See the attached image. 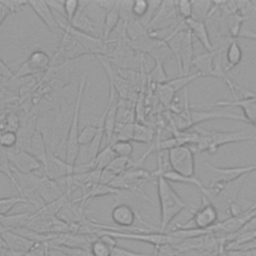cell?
Segmentation results:
<instances>
[{
    "label": "cell",
    "mask_w": 256,
    "mask_h": 256,
    "mask_svg": "<svg viewBox=\"0 0 256 256\" xmlns=\"http://www.w3.org/2000/svg\"><path fill=\"white\" fill-rule=\"evenodd\" d=\"M148 10H149V1H145V0L133 1L132 12L135 18L142 20L146 16Z\"/></svg>",
    "instance_id": "7bdbcfd3"
},
{
    "label": "cell",
    "mask_w": 256,
    "mask_h": 256,
    "mask_svg": "<svg viewBox=\"0 0 256 256\" xmlns=\"http://www.w3.org/2000/svg\"><path fill=\"white\" fill-rule=\"evenodd\" d=\"M192 3V19L205 21V19L209 16L212 8L213 2L211 1H191Z\"/></svg>",
    "instance_id": "f546056e"
},
{
    "label": "cell",
    "mask_w": 256,
    "mask_h": 256,
    "mask_svg": "<svg viewBox=\"0 0 256 256\" xmlns=\"http://www.w3.org/2000/svg\"><path fill=\"white\" fill-rule=\"evenodd\" d=\"M176 4V10L178 13V16L180 20H187L191 18L192 16V3L191 1L187 0H180V1H175Z\"/></svg>",
    "instance_id": "ab89813d"
},
{
    "label": "cell",
    "mask_w": 256,
    "mask_h": 256,
    "mask_svg": "<svg viewBox=\"0 0 256 256\" xmlns=\"http://www.w3.org/2000/svg\"><path fill=\"white\" fill-rule=\"evenodd\" d=\"M133 1H117V8L120 16V20L126 25L132 18H134L132 12Z\"/></svg>",
    "instance_id": "8d00e7d4"
},
{
    "label": "cell",
    "mask_w": 256,
    "mask_h": 256,
    "mask_svg": "<svg viewBox=\"0 0 256 256\" xmlns=\"http://www.w3.org/2000/svg\"><path fill=\"white\" fill-rule=\"evenodd\" d=\"M111 256H154V255L153 254L149 255V254L138 253V252L130 251V250H127V249H124V248H121V247H115Z\"/></svg>",
    "instance_id": "bcb514c9"
},
{
    "label": "cell",
    "mask_w": 256,
    "mask_h": 256,
    "mask_svg": "<svg viewBox=\"0 0 256 256\" xmlns=\"http://www.w3.org/2000/svg\"><path fill=\"white\" fill-rule=\"evenodd\" d=\"M195 131L198 133V139L195 144L190 146L193 152L207 151L210 154H214L222 145L245 140H256L253 134L246 131L219 132L198 128H195Z\"/></svg>",
    "instance_id": "7a4b0ae2"
},
{
    "label": "cell",
    "mask_w": 256,
    "mask_h": 256,
    "mask_svg": "<svg viewBox=\"0 0 256 256\" xmlns=\"http://www.w3.org/2000/svg\"><path fill=\"white\" fill-rule=\"evenodd\" d=\"M46 244V243H45ZM47 246V244H46ZM48 247V246H47ZM48 248H54L58 249L67 256H93L91 251L89 249H83V248H71V247H66V246H53V247H48Z\"/></svg>",
    "instance_id": "ee69618b"
},
{
    "label": "cell",
    "mask_w": 256,
    "mask_h": 256,
    "mask_svg": "<svg viewBox=\"0 0 256 256\" xmlns=\"http://www.w3.org/2000/svg\"><path fill=\"white\" fill-rule=\"evenodd\" d=\"M185 24L187 26V29L191 32L192 36H194L201 43V45L205 48L207 52L214 50V46L212 41L210 40L208 28L205 24V21H199L189 18L185 20Z\"/></svg>",
    "instance_id": "ffe728a7"
},
{
    "label": "cell",
    "mask_w": 256,
    "mask_h": 256,
    "mask_svg": "<svg viewBox=\"0 0 256 256\" xmlns=\"http://www.w3.org/2000/svg\"><path fill=\"white\" fill-rule=\"evenodd\" d=\"M85 55H90L85 48L70 34L62 31L58 48L51 58V66H58L66 61L74 60Z\"/></svg>",
    "instance_id": "8992f818"
},
{
    "label": "cell",
    "mask_w": 256,
    "mask_h": 256,
    "mask_svg": "<svg viewBox=\"0 0 256 256\" xmlns=\"http://www.w3.org/2000/svg\"><path fill=\"white\" fill-rule=\"evenodd\" d=\"M116 157H117L116 153L114 152L112 146L106 145L102 150H100V152L96 156L95 160L92 162V164H91L92 170H99V171L104 170L111 164V162Z\"/></svg>",
    "instance_id": "4316f807"
},
{
    "label": "cell",
    "mask_w": 256,
    "mask_h": 256,
    "mask_svg": "<svg viewBox=\"0 0 256 256\" xmlns=\"http://www.w3.org/2000/svg\"><path fill=\"white\" fill-rule=\"evenodd\" d=\"M0 77H2L4 80H9L14 77V72L1 58H0Z\"/></svg>",
    "instance_id": "7dc6e473"
},
{
    "label": "cell",
    "mask_w": 256,
    "mask_h": 256,
    "mask_svg": "<svg viewBox=\"0 0 256 256\" xmlns=\"http://www.w3.org/2000/svg\"><path fill=\"white\" fill-rule=\"evenodd\" d=\"M11 14L10 11L7 9V7H5L1 2H0V27L2 25V23L4 22V20L6 19V17Z\"/></svg>",
    "instance_id": "f907efd6"
},
{
    "label": "cell",
    "mask_w": 256,
    "mask_h": 256,
    "mask_svg": "<svg viewBox=\"0 0 256 256\" xmlns=\"http://www.w3.org/2000/svg\"><path fill=\"white\" fill-rule=\"evenodd\" d=\"M47 4L49 7L52 9V11H56L58 14H61L62 16L65 17V12H64V2L62 1H47Z\"/></svg>",
    "instance_id": "c3c4849f"
},
{
    "label": "cell",
    "mask_w": 256,
    "mask_h": 256,
    "mask_svg": "<svg viewBox=\"0 0 256 256\" xmlns=\"http://www.w3.org/2000/svg\"><path fill=\"white\" fill-rule=\"evenodd\" d=\"M111 146L117 157L130 158L133 153V146L130 141H115L111 144Z\"/></svg>",
    "instance_id": "74e56055"
},
{
    "label": "cell",
    "mask_w": 256,
    "mask_h": 256,
    "mask_svg": "<svg viewBox=\"0 0 256 256\" xmlns=\"http://www.w3.org/2000/svg\"><path fill=\"white\" fill-rule=\"evenodd\" d=\"M153 137H154V132L150 127L140 123L134 124L132 141L143 143V144H150L153 140Z\"/></svg>",
    "instance_id": "4dcf8cb0"
},
{
    "label": "cell",
    "mask_w": 256,
    "mask_h": 256,
    "mask_svg": "<svg viewBox=\"0 0 256 256\" xmlns=\"http://www.w3.org/2000/svg\"><path fill=\"white\" fill-rule=\"evenodd\" d=\"M0 234L8 249L21 255L29 252L31 248L35 245V242L19 235L14 231H4Z\"/></svg>",
    "instance_id": "e0dca14e"
},
{
    "label": "cell",
    "mask_w": 256,
    "mask_h": 256,
    "mask_svg": "<svg viewBox=\"0 0 256 256\" xmlns=\"http://www.w3.org/2000/svg\"><path fill=\"white\" fill-rule=\"evenodd\" d=\"M17 141L18 137L16 132L6 130L0 133V146L7 150L9 148H15L17 145Z\"/></svg>",
    "instance_id": "f35d334b"
},
{
    "label": "cell",
    "mask_w": 256,
    "mask_h": 256,
    "mask_svg": "<svg viewBox=\"0 0 256 256\" xmlns=\"http://www.w3.org/2000/svg\"><path fill=\"white\" fill-rule=\"evenodd\" d=\"M220 118L234 119L238 121L247 122L244 117L234 113L226 112V111H197V110L191 109V123L193 127L198 123H202L204 121L212 120V119H220Z\"/></svg>",
    "instance_id": "44dd1931"
},
{
    "label": "cell",
    "mask_w": 256,
    "mask_h": 256,
    "mask_svg": "<svg viewBox=\"0 0 256 256\" xmlns=\"http://www.w3.org/2000/svg\"><path fill=\"white\" fill-rule=\"evenodd\" d=\"M0 173L4 174L9 178V180L12 182V184L14 185V187L17 189V191L20 193V196H21V189L15 178L13 167L8 157V150L3 148L2 146H0Z\"/></svg>",
    "instance_id": "f1b7e54d"
},
{
    "label": "cell",
    "mask_w": 256,
    "mask_h": 256,
    "mask_svg": "<svg viewBox=\"0 0 256 256\" xmlns=\"http://www.w3.org/2000/svg\"><path fill=\"white\" fill-rule=\"evenodd\" d=\"M28 5L35 12V14L42 20V22L46 25L48 30L55 34L61 30L57 17L54 15L52 9L47 4V1L43 0H33L28 1Z\"/></svg>",
    "instance_id": "9a60e30c"
},
{
    "label": "cell",
    "mask_w": 256,
    "mask_h": 256,
    "mask_svg": "<svg viewBox=\"0 0 256 256\" xmlns=\"http://www.w3.org/2000/svg\"><path fill=\"white\" fill-rule=\"evenodd\" d=\"M115 247H117L116 238L108 234H100L91 244L90 251L93 256H111Z\"/></svg>",
    "instance_id": "603a6c76"
},
{
    "label": "cell",
    "mask_w": 256,
    "mask_h": 256,
    "mask_svg": "<svg viewBox=\"0 0 256 256\" xmlns=\"http://www.w3.org/2000/svg\"><path fill=\"white\" fill-rule=\"evenodd\" d=\"M200 75L197 74V73H194V74H190L188 76H178L177 78H174V79H170L168 82H166L171 88L172 90L177 93L179 90H181L182 88H186L187 85L192 82L193 80L199 78Z\"/></svg>",
    "instance_id": "e575fe53"
},
{
    "label": "cell",
    "mask_w": 256,
    "mask_h": 256,
    "mask_svg": "<svg viewBox=\"0 0 256 256\" xmlns=\"http://www.w3.org/2000/svg\"><path fill=\"white\" fill-rule=\"evenodd\" d=\"M194 60V49H193V36L191 32L187 29L184 32L182 43L178 56L176 57L179 75L178 76H188L191 74L192 62Z\"/></svg>",
    "instance_id": "5bb4252c"
},
{
    "label": "cell",
    "mask_w": 256,
    "mask_h": 256,
    "mask_svg": "<svg viewBox=\"0 0 256 256\" xmlns=\"http://www.w3.org/2000/svg\"><path fill=\"white\" fill-rule=\"evenodd\" d=\"M94 2L106 13L111 11L117 4V1H111V0H100V1H94Z\"/></svg>",
    "instance_id": "681fc988"
},
{
    "label": "cell",
    "mask_w": 256,
    "mask_h": 256,
    "mask_svg": "<svg viewBox=\"0 0 256 256\" xmlns=\"http://www.w3.org/2000/svg\"><path fill=\"white\" fill-rule=\"evenodd\" d=\"M168 162L171 170L184 176H194V152L188 145H181L168 150Z\"/></svg>",
    "instance_id": "52a82bcc"
},
{
    "label": "cell",
    "mask_w": 256,
    "mask_h": 256,
    "mask_svg": "<svg viewBox=\"0 0 256 256\" xmlns=\"http://www.w3.org/2000/svg\"><path fill=\"white\" fill-rule=\"evenodd\" d=\"M80 8V1L78 0H66L64 1L65 20L70 23Z\"/></svg>",
    "instance_id": "60d3db41"
},
{
    "label": "cell",
    "mask_w": 256,
    "mask_h": 256,
    "mask_svg": "<svg viewBox=\"0 0 256 256\" xmlns=\"http://www.w3.org/2000/svg\"><path fill=\"white\" fill-rule=\"evenodd\" d=\"M148 80L149 82H151L152 84H155L156 86L164 84L170 80L165 72L163 62L155 61V65L153 69L148 74Z\"/></svg>",
    "instance_id": "1f68e13d"
},
{
    "label": "cell",
    "mask_w": 256,
    "mask_h": 256,
    "mask_svg": "<svg viewBox=\"0 0 256 256\" xmlns=\"http://www.w3.org/2000/svg\"><path fill=\"white\" fill-rule=\"evenodd\" d=\"M243 52L242 48L237 39H232L226 48V66L224 67L225 72H229L238 66L242 60Z\"/></svg>",
    "instance_id": "484cf974"
},
{
    "label": "cell",
    "mask_w": 256,
    "mask_h": 256,
    "mask_svg": "<svg viewBox=\"0 0 256 256\" xmlns=\"http://www.w3.org/2000/svg\"><path fill=\"white\" fill-rule=\"evenodd\" d=\"M31 215L32 212L5 215L0 222V233L4 231H14L16 229L26 227L31 219Z\"/></svg>",
    "instance_id": "cb8c5ba5"
},
{
    "label": "cell",
    "mask_w": 256,
    "mask_h": 256,
    "mask_svg": "<svg viewBox=\"0 0 256 256\" xmlns=\"http://www.w3.org/2000/svg\"><path fill=\"white\" fill-rule=\"evenodd\" d=\"M180 20L175 1H161L151 20L145 26L149 33L159 32L175 27Z\"/></svg>",
    "instance_id": "5b68a950"
},
{
    "label": "cell",
    "mask_w": 256,
    "mask_h": 256,
    "mask_svg": "<svg viewBox=\"0 0 256 256\" xmlns=\"http://www.w3.org/2000/svg\"><path fill=\"white\" fill-rule=\"evenodd\" d=\"M111 218L116 226L123 227L125 231H131L129 228H134V222L136 219L140 221L142 225H144L145 228L150 230H155V232H158V228L153 227L149 223L145 222L130 206L126 204H114L112 211H111Z\"/></svg>",
    "instance_id": "7c38bea8"
},
{
    "label": "cell",
    "mask_w": 256,
    "mask_h": 256,
    "mask_svg": "<svg viewBox=\"0 0 256 256\" xmlns=\"http://www.w3.org/2000/svg\"><path fill=\"white\" fill-rule=\"evenodd\" d=\"M95 58L100 62L105 73L108 77V83L112 85L117 92L119 98L127 99L130 101H134L136 93L134 91V86H132L127 80H125L114 67V65L110 62V60L105 56H95Z\"/></svg>",
    "instance_id": "ba28073f"
},
{
    "label": "cell",
    "mask_w": 256,
    "mask_h": 256,
    "mask_svg": "<svg viewBox=\"0 0 256 256\" xmlns=\"http://www.w3.org/2000/svg\"><path fill=\"white\" fill-rule=\"evenodd\" d=\"M88 73L85 72L81 75L78 84V91L74 103L73 108V115L72 120L69 128V132L67 135L66 140V148H65V161L70 165H76L79 153H80V145L78 143V136H79V117H80V109H81V102L84 95L85 87H86V80H87Z\"/></svg>",
    "instance_id": "3957f363"
},
{
    "label": "cell",
    "mask_w": 256,
    "mask_h": 256,
    "mask_svg": "<svg viewBox=\"0 0 256 256\" xmlns=\"http://www.w3.org/2000/svg\"><path fill=\"white\" fill-rule=\"evenodd\" d=\"M8 157L13 168L23 174L43 172V164L27 151L8 150Z\"/></svg>",
    "instance_id": "4fadbf2b"
},
{
    "label": "cell",
    "mask_w": 256,
    "mask_h": 256,
    "mask_svg": "<svg viewBox=\"0 0 256 256\" xmlns=\"http://www.w3.org/2000/svg\"><path fill=\"white\" fill-rule=\"evenodd\" d=\"M235 92L239 91L242 95V99H235L234 101H219L215 103L216 106L240 107L244 113V118L247 122L256 126V93L248 91L235 83Z\"/></svg>",
    "instance_id": "8fae6325"
},
{
    "label": "cell",
    "mask_w": 256,
    "mask_h": 256,
    "mask_svg": "<svg viewBox=\"0 0 256 256\" xmlns=\"http://www.w3.org/2000/svg\"><path fill=\"white\" fill-rule=\"evenodd\" d=\"M157 193L160 205V225L158 233H165L170 227L173 220L185 209L195 211L188 205L174 190L170 182L161 174L156 177Z\"/></svg>",
    "instance_id": "6da1fadb"
},
{
    "label": "cell",
    "mask_w": 256,
    "mask_h": 256,
    "mask_svg": "<svg viewBox=\"0 0 256 256\" xmlns=\"http://www.w3.org/2000/svg\"><path fill=\"white\" fill-rule=\"evenodd\" d=\"M87 1H80V8L78 10V12L76 13V15L74 16V18L72 19V21L70 23H68L71 27H73L74 29L95 36V37H99V28L98 25H96L85 13L84 11V7L86 5Z\"/></svg>",
    "instance_id": "2e32d148"
},
{
    "label": "cell",
    "mask_w": 256,
    "mask_h": 256,
    "mask_svg": "<svg viewBox=\"0 0 256 256\" xmlns=\"http://www.w3.org/2000/svg\"><path fill=\"white\" fill-rule=\"evenodd\" d=\"M51 66V58L43 50H35L14 73V78L22 79L38 73L47 72Z\"/></svg>",
    "instance_id": "30bf717a"
},
{
    "label": "cell",
    "mask_w": 256,
    "mask_h": 256,
    "mask_svg": "<svg viewBox=\"0 0 256 256\" xmlns=\"http://www.w3.org/2000/svg\"><path fill=\"white\" fill-rule=\"evenodd\" d=\"M119 23H120V16H119L117 4H116V6L111 11H109L105 16L103 26H102L101 38L104 41H109V37H110L111 33L113 32L114 29H116L118 27Z\"/></svg>",
    "instance_id": "83f0119b"
},
{
    "label": "cell",
    "mask_w": 256,
    "mask_h": 256,
    "mask_svg": "<svg viewBox=\"0 0 256 256\" xmlns=\"http://www.w3.org/2000/svg\"><path fill=\"white\" fill-rule=\"evenodd\" d=\"M97 126L93 125H87L85 126L80 132L78 136V143L80 147L82 146H88L95 138L97 134Z\"/></svg>",
    "instance_id": "d590c367"
},
{
    "label": "cell",
    "mask_w": 256,
    "mask_h": 256,
    "mask_svg": "<svg viewBox=\"0 0 256 256\" xmlns=\"http://www.w3.org/2000/svg\"><path fill=\"white\" fill-rule=\"evenodd\" d=\"M30 203V201L23 196H11L0 199V215L5 216L18 204Z\"/></svg>",
    "instance_id": "d6a6232c"
},
{
    "label": "cell",
    "mask_w": 256,
    "mask_h": 256,
    "mask_svg": "<svg viewBox=\"0 0 256 256\" xmlns=\"http://www.w3.org/2000/svg\"><path fill=\"white\" fill-rule=\"evenodd\" d=\"M134 162L127 157H116L111 164L107 167V169L111 170L112 172H114L116 175H119L121 173H123L124 171L133 168L134 167Z\"/></svg>",
    "instance_id": "836d02e7"
},
{
    "label": "cell",
    "mask_w": 256,
    "mask_h": 256,
    "mask_svg": "<svg viewBox=\"0 0 256 256\" xmlns=\"http://www.w3.org/2000/svg\"><path fill=\"white\" fill-rule=\"evenodd\" d=\"M48 145L44 134L37 127L29 144L28 152L38 159L43 165L45 164L48 156Z\"/></svg>",
    "instance_id": "7402d4cb"
},
{
    "label": "cell",
    "mask_w": 256,
    "mask_h": 256,
    "mask_svg": "<svg viewBox=\"0 0 256 256\" xmlns=\"http://www.w3.org/2000/svg\"><path fill=\"white\" fill-rule=\"evenodd\" d=\"M239 38H245V39H254L256 40V33L254 31H251L249 29H244L239 35Z\"/></svg>",
    "instance_id": "816d5d0a"
},
{
    "label": "cell",
    "mask_w": 256,
    "mask_h": 256,
    "mask_svg": "<svg viewBox=\"0 0 256 256\" xmlns=\"http://www.w3.org/2000/svg\"><path fill=\"white\" fill-rule=\"evenodd\" d=\"M204 171L206 172L207 180L209 181L207 187H211L216 184H227L243 176H247L249 173L256 171V163L237 167H215L210 163L205 162Z\"/></svg>",
    "instance_id": "277c9868"
},
{
    "label": "cell",
    "mask_w": 256,
    "mask_h": 256,
    "mask_svg": "<svg viewBox=\"0 0 256 256\" xmlns=\"http://www.w3.org/2000/svg\"><path fill=\"white\" fill-rule=\"evenodd\" d=\"M36 194L41 200L44 201V204H46L58 199L64 193H62L59 181L51 180L43 174L36 189Z\"/></svg>",
    "instance_id": "ac0fdd59"
},
{
    "label": "cell",
    "mask_w": 256,
    "mask_h": 256,
    "mask_svg": "<svg viewBox=\"0 0 256 256\" xmlns=\"http://www.w3.org/2000/svg\"><path fill=\"white\" fill-rule=\"evenodd\" d=\"M7 9L10 11L11 14H15L16 12L20 11L24 6L28 5V1H16V0H10V1H0Z\"/></svg>",
    "instance_id": "f6af8a7d"
},
{
    "label": "cell",
    "mask_w": 256,
    "mask_h": 256,
    "mask_svg": "<svg viewBox=\"0 0 256 256\" xmlns=\"http://www.w3.org/2000/svg\"><path fill=\"white\" fill-rule=\"evenodd\" d=\"M218 210L217 208L213 205L211 201H209L206 197L202 195V203L201 206L194 211L193 216L189 221H187L184 225H178L176 227L171 228L167 232L174 230L176 228H182L190 223H193L192 228L196 229H201V230H207V229H212L217 222H218Z\"/></svg>",
    "instance_id": "9c48e42d"
},
{
    "label": "cell",
    "mask_w": 256,
    "mask_h": 256,
    "mask_svg": "<svg viewBox=\"0 0 256 256\" xmlns=\"http://www.w3.org/2000/svg\"><path fill=\"white\" fill-rule=\"evenodd\" d=\"M5 121H6L7 130L17 133L21 125V119L18 113L15 111H9L5 113Z\"/></svg>",
    "instance_id": "b9f144b4"
},
{
    "label": "cell",
    "mask_w": 256,
    "mask_h": 256,
    "mask_svg": "<svg viewBox=\"0 0 256 256\" xmlns=\"http://www.w3.org/2000/svg\"><path fill=\"white\" fill-rule=\"evenodd\" d=\"M166 180H168L169 182H177V183H183V184H188V185H193L195 187H197L201 194L203 196H206L208 193V187L203 184L202 181H200L197 177L195 176H184L181 175L179 173H176L173 170H165L163 173H160ZM157 174V175H160ZM156 175V176H157ZM155 176V177H156ZM154 177V178H155Z\"/></svg>",
    "instance_id": "d4e9b609"
},
{
    "label": "cell",
    "mask_w": 256,
    "mask_h": 256,
    "mask_svg": "<svg viewBox=\"0 0 256 256\" xmlns=\"http://www.w3.org/2000/svg\"><path fill=\"white\" fill-rule=\"evenodd\" d=\"M216 51H209L204 52L196 57H194V60L192 62V67L195 68L196 73L200 75V77H216L215 74V67H214V61H215Z\"/></svg>",
    "instance_id": "d6986e66"
}]
</instances>
